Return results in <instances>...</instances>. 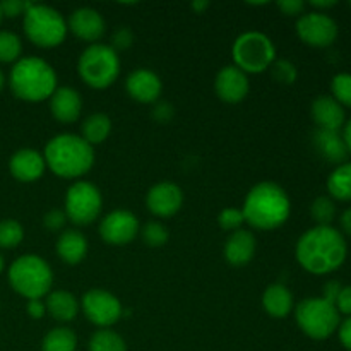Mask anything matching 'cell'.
Here are the masks:
<instances>
[{"instance_id": "26", "label": "cell", "mask_w": 351, "mask_h": 351, "mask_svg": "<svg viewBox=\"0 0 351 351\" xmlns=\"http://www.w3.org/2000/svg\"><path fill=\"white\" fill-rule=\"evenodd\" d=\"M110 132H112V120L105 113H93L82 122L81 127V137L91 146L105 143Z\"/></svg>"}, {"instance_id": "43", "label": "cell", "mask_w": 351, "mask_h": 351, "mask_svg": "<svg viewBox=\"0 0 351 351\" xmlns=\"http://www.w3.org/2000/svg\"><path fill=\"white\" fill-rule=\"evenodd\" d=\"M341 283L339 281H328V283L324 285V300H328L329 304L335 305L336 300H338L339 297V291H341Z\"/></svg>"}, {"instance_id": "14", "label": "cell", "mask_w": 351, "mask_h": 351, "mask_svg": "<svg viewBox=\"0 0 351 351\" xmlns=\"http://www.w3.org/2000/svg\"><path fill=\"white\" fill-rule=\"evenodd\" d=\"M184 204V192L173 182H160L147 191L146 206L156 218H171Z\"/></svg>"}, {"instance_id": "9", "label": "cell", "mask_w": 351, "mask_h": 351, "mask_svg": "<svg viewBox=\"0 0 351 351\" xmlns=\"http://www.w3.org/2000/svg\"><path fill=\"white\" fill-rule=\"evenodd\" d=\"M295 321L308 338L321 341L339 328V312L322 297L304 298L295 307Z\"/></svg>"}, {"instance_id": "40", "label": "cell", "mask_w": 351, "mask_h": 351, "mask_svg": "<svg viewBox=\"0 0 351 351\" xmlns=\"http://www.w3.org/2000/svg\"><path fill=\"white\" fill-rule=\"evenodd\" d=\"M276 5L285 16H298V14H304L305 9V2L302 0H280Z\"/></svg>"}, {"instance_id": "48", "label": "cell", "mask_w": 351, "mask_h": 351, "mask_svg": "<svg viewBox=\"0 0 351 351\" xmlns=\"http://www.w3.org/2000/svg\"><path fill=\"white\" fill-rule=\"evenodd\" d=\"M343 139H345L346 149L351 154V119L348 120V123L345 125V132H343Z\"/></svg>"}, {"instance_id": "49", "label": "cell", "mask_w": 351, "mask_h": 351, "mask_svg": "<svg viewBox=\"0 0 351 351\" xmlns=\"http://www.w3.org/2000/svg\"><path fill=\"white\" fill-rule=\"evenodd\" d=\"M3 84H5V75H3V72L0 71V89L3 88Z\"/></svg>"}, {"instance_id": "39", "label": "cell", "mask_w": 351, "mask_h": 351, "mask_svg": "<svg viewBox=\"0 0 351 351\" xmlns=\"http://www.w3.org/2000/svg\"><path fill=\"white\" fill-rule=\"evenodd\" d=\"M134 41V34L132 31L127 29V27H120L113 33L112 36V48L113 50H127V48L132 45Z\"/></svg>"}, {"instance_id": "20", "label": "cell", "mask_w": 351, "mask_h": 351, "mask_svg": "<svg viewBox=\"0 0 351 351\" xmlns=\"http://www.w3.org/2000/svg\"><path fill=\"white\" fill-rule=\"evenodd\" d=\"M257 250V240L256 235L249 230H237V232L230 233V237L225 242V259L230 266L242 267L247 266L250 261L254 259Z\"/></svg>"}, {"instance_id": "52", "label": "cell", "mask_w": 351, "mask_h": 351, "mask_svg": "<svg viewBox=\"0 0 351 351\" xmlns=\"http://www.w3.org/2000/svg\"><path fill=\"white\" fill-rule=\"evenodd\" d=\"M350 5H351V2H350Z\"/></svg>"}, {"instance_id": "17", "label": "cell", "mask_w": 351, "mask_h": 351, "mask_svg": "<svg viewBox=\"0 0 351 351\" xmlns=\"http://www.w3.org/2000/svg\"><path fill=\"white\" fill-rule=\"evenodd\" d=\"M125 89L132 99L139 103H154L160 99L163 91V82L156 72L149 69H136L127 75Z\"/></svg>"}, {"instance_id": "42", "label": "cell", "mask_w": 351, "mask_h": 351, "mask_svg": "<svg viewBox=\"0 0 351 351\" xmlns=\"http://www.w3.org/2000/svg\"><path fill=\"white\" fill-rule=\"evenodd\" d=\"M26 311L31 319H41L47 314V305L43 300H27Z\"/></svg>"}, {"instance_id": "36", "label": "cell", "mask_w": 351, "mask_h": 351, "mask_svg": "<svg viewBox=\"0 0 351 351\" xmlns=\"http://www.w3.org/2000/svg\"><path fill=\"white\" fill-rule=\"evenodd\" d=\"M245 223V218H243L242 209L237 208H225L218 216V225L221 226L225 232H237V230H242V225Z\"/></svg>"}, {"instance_id": "4", "label": "cell", "mask_w": 351, "mask_h": 351, "mask_svg": "<svg viewBox=\"0 0 351 351\" xmlns=\"http://www.w3.org/2000/svg\"><path fill=\"white\" fill-rule=\"evenodd\" d=\"M57 82L55 69L40 57H21L9 74V86L14 96L27 103L50 99L58 88Z\"/></svg>"}, {"instance_id": "29", "label": "cell", "mask_w": 351, "mask_h": 351, "mask_svg": "<svg viewBox=\"0 0 351 351\" xmlns=\"http://www.w3.org/2000/svg\"><path fill=\"white\" fill-rule=\"evenodd\" d=\"M88 351H127V345L119 332L112 329H98L89 338Z\"/></svg>"}, {"instance_id": "23", "label": "cell", "mask_w": 351, "mask_h": 351, "mask_svg": "<svg viewBox=\"0 0 351 351\" xmlns=\"http://www.w3.org/2000/svg\"><path fill=\"white\" fill-rule=\"evenodd\" d=\"M314 146L317 153L324 158L326 161L331 163L343 165L346 156H348V149L343 136L339 132H332V130H321L317 129L314 132Z\"/></svg>"}, {"instance_id": "25", "label": "cell", "mask_w": 351, "mask_h": 351, "mask_svg": "<svg viewBox=\"0 0 351 351\" xmlns=\"http://www.w3.org/2000/svg\"><path fill=\"white\" fill-rule=\"evenodd\" d=\"M47 312L58 322L74 321L79 312V302L71 291L55 290L47 295Z\"/></svg>"}, {"instance_id": "46", "label": "cell", "mask_w": 351, "mask_h": 351, "mask_svg": "<svg viewBox=\"0 0 351 351\" xmlns=\"http://www.w3.org/2000/svg\"><path fill=\"white\" fill-rule=\"evenodd\" d=\"M311 5L315 7V9H329V7L336 5V0H326V2H322V0H312Z\"/></svg>"}, {"instance_id": "24", "label": "cell", "mask_w": 351, "mask_h": 351, "mask_svg": "<svg viewBox=\"0 0 351 351\" xmlns=\"http://www.w3.org/2000/svg\"><path fill=\"white\" fill-rule=\"evenodd\" d=\"M263 307L273 319H285L293 311V295L285 285H269L263 293Z\"/></svg>"}, {"instance_id": "41", "label": "cell", "mask_w": 351, "mask_h": 351, "mask_svg": "<svg viewBox=\"0 0 351 351\" xmlns=\"http://www.w3.org/2000/svg\"><path fill=\"white\" fill-rule=\"evenodd\" d=\"M335 307L338 308L339 314L351 315V287H343L339 291V297L336 300Z\"/></svg>"}, {"instance_id": "18", "label": "cell", "mask_w": 351, "mask_h": 351, "mask_svg": "<svg viewBox=\"0 0 351 351\" xmlns=\"http://www.w3.org/2000/svg\"><path fill=\"white\" fill-rule=\"evenodd\" d=\"M9 170L17 182L31 184L43 177L47 165H45L43 154L31 147H23L12 154L9 161Z\"/></svg>"}, {"instance_id": "30", "label": "cell", "mask_w": 351, "mask_h": 351, "mask_svg": "<svg viewBox=\"0 0 351 351\" xmlns=\"http://www.w3.org/2000/svg\"><path fill=\"white\" fill-rule=\"evenodd\" d=\"M23 53V41L12 31H0V62L16 64Z\"/></svg>"}, {"instance_id": "12", "label": "cell", "mask_w": 351, "mask_h": 351, "mask_svg": "<svg viewBox=\"0 0 351 351\" xmlns=\"http://www.w3.org/2000/svg\"><path fill=\"white\" fill-rule=\"evenodd\" d=\"M297 34L305 45L324 48L338 38V24L324 12H307L298 17Z\"/></svg>"}, {"instance_id": "32", "label": "cell", "mask_w": 351, "mask_h": 351, "mask_svg": "<svg viewBox=\"0 0 351 351\" xmlns=\"http://www.w3.org/2000/svg\"><path fill=\"white\" fill-rule=\"evenodd\" d=\"M139 235L143 237V242L146 243L147 247H153V249H158V247H163L165 243L170 239V233H168V228L160 221H149L139 230Z\"/></svg>"}, {"instance_id": "2", "label": "cell", "mask_w": 351, "mask_h": 351, "mask_svg": "<svg viewBox=\"0 0 351 351\" xmlns=\"http://www.w3.org/2000/svg\"><path fill=\"white\" fill-rule=\"evenodd\" d=\"M242 213L245 223L252 228L269 232L288 221L291 202L281 185L267 180L259 182L247 192Z\"/></svg>"}, {"instance_id": "33", "label": "cell", "mask_w": 351, "mask_h": 351, "mask_svg": "<svg viewBox=\"0 0 351 351\" xmlns=\"http://www.w3.org/2000/svg\"><path fill=\"white\" fill-rule=\"evenodd\" d=\"M311 215L314 218V221L317 223V226H331L332 219L336 216V206L326 195L315 199L311 206Z\"/></svg>"}, {"instance_id": "45", "label": "cell", "mask_w": 351, "mask_h": 351, "mask_svg": "<svg viewBox=\"0 0 351 351\" xmlns=\"http://www.w3.org/2000/svg\"><path fill=\"white\" fill-rule=\"evenodd\" d=\"M339 221H341L343 232H345L348 237H351V208L346 209V211L343 213L341 219H339Z\"/></svg>"}, {"instance_id": "7", "label": "cell", "mask_w": 351, "mask_h": 351, "mask_svg": "<svg viewBox=\"0 0 351 351\" xmlns=\"http://www.w3.org/2000/svg\"><path fill=\"white\" fill-rule=\"evenodd\" d=\"M79 77L93 89H106L120 74L119 53L110 45L93 43L77 60Z\"/></svg>"}, {"instance_id": "19", "label": "cell", "mask_w": 351, "mask_h": 351, "mask_svg": "<svg viewBox=\"0 0 351 351\" xmlns=\"http://www.w3.org/2000/svg\"><path fill=\"white\" fill-rule=\"evenodd\" d=\"M48 101H50L48 105H50L51 117L57 122L74 123L81 117L82 98L74 88H69V86L57 88Z\"/></svg>"}, {"instance_id": "10", "label": "cell", "mask_w": 351, "mask_h": 351, "mask_svg": "<svg viewBox=\"0 0 351 351\" xmlns=\"http://www.w3.org/2000/svg\"><path fill=\"white\" fill-rule=\"evenodd\" d=\"M103 209V195L95 184L77 180L65 194V216L77 226H88L99 218Z\"/></svg>"}, {"instance_id": "34", "label": "cell", "mask_w": 351, "mask_h": 351, "mask_svg": "<svg viewBox=\"0 0 351 351\" xmlns=\"http://www.w3.org/2000/svg\"><path fill=\"white\" fill-rule=\"evenodd\" d=\"M332 98L339 105H346L351 108V74H338L332 77L331 82Z\"/></svg>"}, {"instance_id": "22", "label": "cell", "mask_w": 351, "mask_h": 351, "mask_svg": "<svg viewBox=\"0 0 351 351\" xmlns=\"http://www.w3.org/2000/svg\"><path fill=\"white\" fill-rule=\"evenodd\" d=\"M55 249L62 263L75 266V264H81L88 256V240L77 230H64L58 235Z\"/></svg>"}, {"instance_id": "28", "label": "cell", "mask_w": 351, "mask_h": 351, "mask_svg": "<svg viewBox=\"0 0 351 351\" xmlns=\"http://www.w3.org/2000/svg\"><path fill=\"white\" fill-rule=\"evenodd\" d=\"M328 191L338 201H351V163H343L329 175Z\"/></svg>"}, {"instance_id": "6", "label": "cell", "mask_w": 351, "mask_h": 351, "mask_svg": "<svg viewBox=\"0 0 351 351\" xmlns=\"http://www.w3.org/2000/svg\"><path fill=\"white\" fill-rule=\"evenodd\" d=\"M23 26L26 38L40 48H55L67 36V23L57 9L29 2L24 12Z\"/></svg>"}, {"instance_id": "44", "label": "cell", "mask_w": 351, "mask_h": 351, "mask_svg": "<svg viewBox=\"0 0 351 351\" xmlns=\"http://www.w3.org/2000/svg\"><path fill=\"white\" fill-rule=\"evenodd\" d=\"M339 339H341V345L351 351V317L339 326Z\"/></svg>"}, {"instance_id": "27", "label": "cell", "mask_w": 351, "mask_h": 351, "mask_svg": "<svg viewBox=\"0 0 351 351\" xmlns=\"http://www.w3.org/2000/svg\"><path fill=\"white\" fill-rule=\"evenodd\" d=\"M77 336L69 328H55L45 335L41 351H75Z\"/></svg>"}, {"instance_id": "37", "label": "cell", "mask_w": 351, "mask_h": 351, "mask_svg": "<svg viewBox=\"0 0 351 351\" xmlns=\"http://www.w3.org/2000/svg\"><path fill=\"white\" fill-rule=\"evenodd\" d=\"M65 223H67V216L62 209H51L43 218V225L48 232H62Z\"/></svg>"}, {"instance_id": "47", "label": "cell", "mask_w": 351, "mask_h": 351, "mask_svg": "<svg viewBox=\"0 0 351 351\" xmlns=\"http://www.w3.org/2000/svg\"><path fill=\"white\" fill-rule=\"evenodd\" d=\"M191 7H192V9H194L197 14H202V12H204V10L209 7V2H208V0H194V2L191 3Z\"/></svg>"}, {"instance_id": "38", "label": "cell", "mask_w": 351, "mask_h": 351, "mask_svg": "<svg viewBox=\"0 0 351 351\" xmlns=\"http://www.w3.org/2000/svg\"><path fill=\"white\" fill-rule=\"evenodd\" d=\"M29 2H24V0H3L0 2V10H2V16L5 17H17L24 16Z\"/></svg>"}, {"instance_id": "5", "label": "cell", "mask_w": 351, "mask_h": 351, "mask_svg": "<svg viewBox=\"0 0 351 351\" xmlns=\"http://www.w3.org/2000/svg\"><path fill=\"white\" fill-rule=\"evenodd\" d=\"M7 278L12 290L27 300H41L50 293L53 285V271L50 264L34 254L17 257L10 264Z\"/></svg>"}, {"instance_id": "13", "label": "cell", "mask_w": 351, "mask_h": 351, "mask_svg": "<svg viewBox=\"0 0 351 351\" xmlns=\"http://www.w3.org/2000/svg\"><path fill=\"white\" fill-rule=\"evenodd\" d=\"M139 219L127 209H115L99 221V237L108 245H127L139 235Z\"/></svg>"}, {"instance_id": "3", "label": "cell", "mask_w": 351, "mask_h": 351, "mask_svg": "<svg viewBox=\"0 0 351 351\" xmlns=\"http://www.w3.org/2000/svg\"><path fill=\"white\" fill-rule=\"evenodd\" d=\"M45 165L53 175L75 180L88 173L95 165V151L77 134H58L45 146Z\"/></svg>"}, {"instance_id": "8", "label": "cell", "mask_w": 351, "mask_h": 351, "mask_svg": "<svg viewBox=\"0 0 351 351\" xmlns=\"http://www.w3.org/2000/svg\"><path fill=\"white\" fill-rule=\"evenodd\" d=\"M235 67L245 74H263L276 60V47L267 34L261 31H245L232 47Z\"/></svg>"}, {"instance_id": "21", "label": "cell", "mask_w": 351, "mask_h": 351, "mask_svg": "<svg viewBox=\"0 0 351 351\" xmlns=\"http://www.w3.org/2000/svg\"><path fill=\"white\" fill-rule=\"evenodd\" d=\"M312 119L317 129L338 132L345 125V110L332 96H319L312 103Z\"/></svg>"}, {"instance_id": "51", "label": "cell", "mask_w": 351, "mask_h": 351, "mask_svg": "<svg viewBox=\"0 0 351 351\" xmlns=\"http://www.w3.org/2000/svg\"><path fill=\"white\" fill-rule=\"evenodd\" d=\"M2 17H3V16H2V10H0V21H2Z\"/></svg>"}, {"instance_id": "35", "label": "cell", "mask_w": 351, "mask_h": 351, "mask_svg": "<svg viewBox=\"0 0 351 351\" xmlns=\"http://www.w3.org/2000/svg\"><path fill=\"white\" fill-rule=\"evenodd\" d=\"M269 69L273 77L276 79L280 84H293V82L297 81V75H298L297 67H295L290 60H283V58L274 60Z\"/></svg>"}, {"instance_id": "1", "label": "cell", "mask_w": 351, "mask_h": 351, "mask_svg": "<svg viewBox=\"0 0 351 351\" xmlns=\"http://www.w3.org/2000/svg\"><path fill=\"white\" fill-rule=\"evenodd\" d=\"M345 237L332 226H314L298 239L295 257L307 273L328 274L343 266L346 259Z\"/></svg>"}, {"instance_id": "16", "label": "cell", "mask_w": 351, "mask_h": 351, "mask_svg": "<svg viewBox=\"0 0 351 351\" xmlns=\"http://www.w3.org/2000/svg\"><path fill=\"white\" fill-rule=\"evenodd\" d=\"M67 27L75 38L93 45L105 34V19L93 7H79L69 16Z\"/></svg>"}, {"instance_id": "50", "label": "cell", "mask_w": 351, "mask_h": 351, "mask_svg": "<svg viewBox=\"0 0 351 351\" xmlns=\"http://www.w3.org/2000/svg\"><path fill=\"white\" fill-rule=\"evenodd\" d=\"M3 267H5V263H3V257H2V254H0V274H2Z\"/></svg>"}, {"instance_id": "31", "label": "cell", "mask_w": 351, "mask_h": 351, "mask_svg": "<svg viewBox=\"0 0 351 351\" xmlns=\"http://www.w3.org/2000/svg\"><path fill=\"white\" fill-rule=\"evenodd\" d=\"M24 239V228L16 219L0 221V249H16Z\"/></svg>"}, {"instance_id": "11", "label": "cell", "mask_w": 351, "mask_h": 351, "mask_svg": "<svg viewBox=\"0 0 351 351\" xmlns=\"http://www.w3.org/2000/svg\"><path fill=\"white\" fill-rule=\"evenodd\" d=\"M81 308L86 319L99 329H108L120 321L123 315L122 304L110 291L101 288H93L86 291L81 298Z\"/></svg>"}, {"instance_id": "15", "label": "cell", "mask_w": 351, "mask_h": 351, "mask_svg": "<svg viewBox=\"0 0 351 351\" xmlns=\"http://www.w3.org/2000/svg\"><path fill=\"white\" fill-rule=\"evenodd\" d=\"M250 82L245 72L237 69L235 65H226L216 74L215 91L221 101L235 105L243 101L249 95Z\"/></svg>"}]
</instances>
